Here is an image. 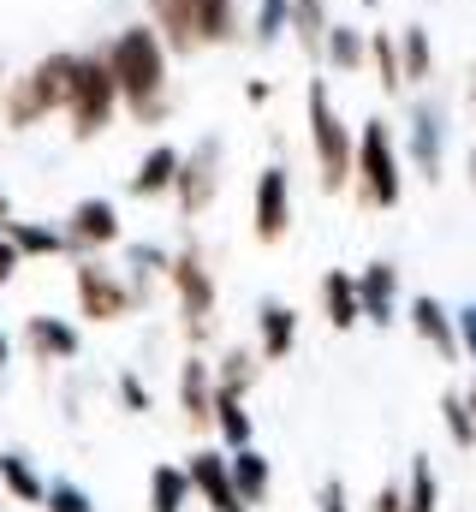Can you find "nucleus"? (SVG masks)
Here are the masks:
<instances>
[{"label":"nucleus","mask_w":476,"mask_h":512,"mask_svg":"<svg viewBox=\"0 0 476 512\" xmlns=\"http://www.w3.org/2000/svg\"><path fill=\"white\" fill-rule=\"evenodd\" d=\"M66 239H72V256H96V251H108V245H125L119 203L114 197H78L72 215H66Z\"/></svg>","instance_id":"obj_11"},{"label":"nucleus","mask_w":476,"mask_h":512,"mask_svg":"<svg viewBox=\"0 0 476 512\" xmlns=\"http://www.w3.org/2000/svg\"><path fill=\"white\" fill-rule=\"evenodd\" d=\"M0 512H6V507H0Z\"/></svg>","instance_id":"obj_50"},{"label":"nucleus","mask_w":476,"mask_h":512,"mask_svg":"<svg viewBox=\"0 0 476 512\" xmlns=\"http://www.w3.org/2000/svg\"><path fill=\"white\" fill-rule=\"evenodd\" d=\"M0 483H6V495H12L18 507H42V501H48V483H42V471L30 465V453H0Z\"/></svg>","instance_id":"obj_26"},{"label":"nucleus","mask_w":476,"mask_h":512,"mask_svg":"<svg viewBox=\"0 0 476 512\" xmlns=\"http://www.w3.org/2000/svg\"><path fill=\"white\" fill-rule=\"evenodd\" d=\"M119 405H125V411H149V387L137 382V376H131V370H125V376H119Z\"/></svg>","instance_id":"obj_37"},{"label":"nucleus","mask_w":476,"mask_h":512,"mask_svg":"<svg viewBox=\"0 0 476 512\" xmlns=\"http://www.w3.org/2000/svg\"><path fill=\"white\" fill-rule=\"evenodd\" d=\"M322 316H328V328H357L363 322V298H357V274H346V268H328L322 274Z\"/></svg>","instance_id":"obj_22"},{"label":"nucleus","mask_w":476,"mask_h":512,"mask_svg":"<svg viewBox=\"0 0 476 512\" xmlns=\"http://www.w3.org/2000/svg\"><path fill=\"white\" fill-rule=\"evenodd\" d=\"M399 66H405V84H417V90H423V84L435 78V48H429V24H417V18H411V24L399 30Z\"/></svg>","instance_id":"obj_27"},{"label":"nucleus","mask_w":476,"mask_h":512,"mask_svg":"<svg viewBox=\"0 0 476 512\" xmlns=\"http://www.w3.org/2000/svg\"><path fill=\"white\" fill-rule=\"evenodd\" d=\"M48 512H96V501L78 489V483H48V501H42Z\"/></svg>","instance_id":"obj_36"},{"label":"nucleus","mask_w":476,"mask_h":512,"mask_svg":"<svg viewBox=\"0 0 476 512\" xmlns=\"http://www.w3.org/2000/svg\"><path fill=\"white\" fill-rule=\"evenodd\" d=\"M471 102H476V78H471Z\"/></svg>","instance_id":"obj_49"},{"label":"nucleus","mask_w":476,"mask_h":512,"mask_svg":"<svg viewBox=\"0 0 476 512\" xmlns=\"http://www.w3.org/2000/svg\"><path fill=\"white\" fill-rule=\"evenodd\" d=\"M316 512H352L346 507V483H340V477H328V483L316 489Z\"/></svg>","instance_id":"obj_38"},{"label":"nucleus","mask_w":476,"mask_h":512,"mask_svg":"<svg viewBox=\"0 0 476 512\" xmlns=\"http://www.w3.org/2000/svg\"><path fill=\"white\" fill-rule=\"evenodd\" d=\"M72 286H78V316L84 322H125L131 310H137V292H131V280L108 268L102 256H84L78 268H72Z\"/></svg>","instance_id":"obj_8"},{"label":"nucleus","mask_w":476,"mask_h":512,"mask_svg":"<svg viewBox=\"0 0 476 512\" xmlns=\"http://www.w3.org/2000/svg\"><path fill=\"white\" fill-rule=\"evenodd\" d=\"M24 352L36 364H72L84 352V334L66 322V316H30L24 322Z\"/></svg>","instance_id":"obj_16"},{"label":"nucleus","mask_w":476,"mask_h":512,"mask_svg":"<svg viewBox=\"0 0 476 512\" xmlns=\"http://www.w3.org/2000/svg\"><path fill=\"white\" fill-rule=\"evenodd\" d=\"M328 24H334V6L328 0H292V36L310 60H322V42H328Z\"/></svg>","instance_id":"obj_29"},{"label":"nucleus","mask_w":476,"mask_h":512,"mask_svg":"<svg viewBox=\"0 0 476 512\" xmlns=\"http://www.w3.org/2000/svg\"><path fill=\"white\" fill-rule=\"evenodd\" d=\"M405 322H411V334H417L423 346L441 352V364H459V358H465V346H459V316H453L441 298H429V292L411 298V304H405Z\"/></svg>","instance_id":"obj_13"},{"label":"nucleus","mask_w":476,"mask_h":512,"mask_svg":"<svg viewBox=\"0 0 476 512\" xmlns=\"http://www.w3.org/2000/svg\"><path fill=\"white\" fill-rule=\"evenodd\" d=\"M179 167H185V149H173V143H155V149H143V161H137V173H131V197H167L173 185H179Z\"/></svg>","instance_id":"obj_18"},{"label":"nucleus","mask_w":476,"mask_h":512,"mask_svg":"<svg viewBox=\"0 0 476 512\" xmlns=\"http://www.w3.org/2000/svg\"><path fill=\"white\" fill-rule=\"evenodd\" d=\"M0 233L18 245V256H24V262H36V256H72L66 227H48V221H18V215H12Z\"/></svg>","instance_id":"obj_24"},{"label":"nucleus","mask_w":476,"mask_h":512,"mask_svg":"<svg viewBox=\"0 0 476 512\" xmlns=\"http://www.w3.org/2000/svg\"><path fill=\"white\" fill-rule=\"evenodd\" d=\"M459 346L476 358V304H465V310H459Z\"/></svg>","instance_id":"obj_41"},{"label":"nucleus","mask_w":476,"mask_h":512,"mask_svg":"<svg viewBox=\"0 0 476 512\" xmlns=\"http://www.w3.org/2000/svg\"><path fill=\"white\" fill-rule=\"evenodd\" d=\"M405 161L423 185H441L447 173V102L429 90L405 108Z\"/></svg>","instance_id":"obj_7"},{"label":"nucleus","mask_w":476,"mask_h":512,"mask_svg":"<svg viewBox=\"0 0 476 512\" xmlns=\"http://www.w3.org/2000/svg\"><path fill=\"white\" fill-rule=\"evenodd\" d=\"M256 352H262V364H280L298 352V310L292 304H280V298L256 304Z\"/></svg>","instance_id":"obj_17"},{"label":"nucleus","mask_w":476,"mask_h":512,"mask_svg":"<svg viewBox=\"0 0 476 512\" xmlns=\"http://www.w3.org/2000/svg\"><path fill=\"white\" fill-rule=\"evenodd\" d=\"M441 507V483L429 459H411V483H405V512H435Z\"/></svg>","instance_id":"obj_34"},{"label":"nucleus","mask_w":476,"mask_h":512,"mask_svg":"<svg viewBox=\"0 0 476 512\" xmlns=\"http://www.w3.org/2000/svg\"><path fill=\"white\" fill-rule=\"evenodd\" d=\"M465 399H471V411H476V376H471V387H465Z\"/></svg>","instance_id":"obj_45"},{"label":"nucleus","mask_w":476,"mask_h":512,"mask_svg":"<svg viewBox=\"0 0 476 512\" xmlns=\"http://www.w3.org/2000/svg\"><path fill=\"white\" fill-rule=\"evenodd\" d=\"M357 298H363V322L369 328H393L399 322V268L387 256L357 268Z\"/></svg>","instance_id":"obj_15"},{"label":"nucleus","mask_w":476,"mask_h":512,"mask_svg":"<svg viewBox=\"0 0 476 512\" xmlns=\"http://www.w3.org/2000/svg\"><path fill=\"white\" fill-rule=\"evenodd\" d=\"M304 114H310V149H316L322 191H328V197H346V191H352V173H357V131L346 126V114L334 108L328 78H310V84H304Z\"/></svg>","instance_id":"obj_3"},{"label":"nucleus","mask_w":476,"mask_h":512,"mask_svg":"<svg viewBox=\"0 0 476 512\" xmlns=\"http://www.w3.org/2000/svg\"><path fill=\"white\" fill-rule=\"evenodd\" d=\"M179 417L191 435H209L215 429V364L203 352H191L179 364Z\"/></svg>","instance_id":"obj_12"},{"label":"nucleus","mask_w":476,"mask_h":512,"mask_svg":"<svg viewBox=\"0 0 476 512\" xmlns=\"http://www.w3.org/2000/svg\"><path fill=\"white\" fill-rule=\"evenodd\" d=\"M292 36V0H256V12H250V48H280Z\"/></svg>","instance_id":"obj_31"},{"label":"nucleus","mask_w":476,"mask_h":512,"mask_svg":"<svg viewBox=\"0 0 476 512\" xmlns=\"http://www.w3.org/2000/svg\"><path fill=\"white\" fill-rule=\"evenodd\" d=\"M441 423H447V435L459 447H476V411L465 393H441Z\"/></svg>","instance_id":"obj_35"},{"label":"nucleus","mask_w":476,"mask_h":512,"mask_svg":"<svg viewBox=\"0 0 476 512\" xmlns=\"http://www.w3.org/2000/svg\"><path fill=\"white\" fill-rule=\"evenodd\" d=\"M119 108H125V96H119V78H114V66H108V48L78 54V72H72V102H66L72 137H78V143H96L102 131L114 126Z\"/></svg>","instance_id":"obj_5"},{"label":"nucleus","mask_w":476,"mask_h":512,"mask_svg":"<svg viewBox=\"0 0 476 512\" xmlns=\"http://www.w3.org/2000/svg\"><path fill=\"white\" fill-rule=\"evenodd\" d=\"M0 90H6V60H0Z\"/></svg>","instance_id":"obj_48"},{"label":"nucleus","mask_w":476,"mask_h":512,"mask_svg":"<svg viewBox=\"0 0 476 512\" xmlns=\"http://www.w3.org/2000/svg\"><path fill=\"white\" fill-rule=\"evenodd\" d=\"M369 512H405V489H399V483H381L375 501H369Z\"/></svg>","instance_id":"obj_39"},{"label":"nucleus","mask_w":476,"mask_h":512,"mask_svg":"<svg viewBox=\"0 0 476 512\" xmlns=\"http://www.w3.org/2000/svg\"><path fill=\"white\" fill-rule=\"evenodd\" d=\"M316 66H328V72H346V78H357V72H369V30L363 24H328V42H322V60Z\"/></svg>","instance_id":"obj_20"},{"label":"nucleus","mask_w":476,"mask_h":512,"mask_svg":"<svg viewBox=\"0 0 476 512\" xmlns=\"http://www.w3.org/2000/svg\"><path fill=\"white\" fill-rule=\"evenodd\" d=\"M221 161H227V143H221V137H203V143L185 155L179 185H173V197H179V215H185V221H197V215L215 203V191H221Z\"/></svg>","instance_id":"obj_10"},{"label":"nucleus","mask_w":476,"mask_h":512,"mask_svg":"<svg viewBox=\"0 0 476 512\" xmlns=\"http://www.w3.org/2000/svg\"><path fill=\"white\" fill-rule=\"evenodd\" d=\"M185 471H191V489L209 501V512H250L244 501H238V489H233V459H227L221 447H197Z\"/></svg>","instance_id":"obj_14"},{"label":"nucleus","mask_w":476,"mask_h":512,"mask_svg":"<svg viewBox=\"0 0 476 512\" xmlns=\"http://www.w3.org/2000/svg\"><path fill=\"white\" fill-rule=\"evenodd\" d=\"M149 6V24L161 30V42L179 54V60H191L203 42H197V12H191V0H143Z\"/></svg>","instance_id":"obj_19"},{"label":"nucleus","mask_w":476,"mask_h":512,"mask_svg":"<svg viewBox=\"0 0 476 512\" xmlns=\"http://www.w3.org/2000/svg\"><path fill=\"white\" fill-rule=\"evenodd\" d=\"M191 12H197V42L203 48H233L238 36H244L238 0H191Z\"/></svg>","instance_id":"obj_23"},{"label":"nucleus","mask_w":476,"mask_h":512,"mask_svg":"<svg viewBox=\"0 0 476 512\" xmlns=\"http://www.w3.org/2000/svg\"><path fill=\"white\" fill-rule=\"evenodd\" d=\"M233 459V489L244 507H268V495H274V465H268V453L250 441V447H238V453H227Z\"/></svg>","instance_id":"obj_21"},{"label":"nucleus","mask_w":476,"mask_h":512,"mask_svg":"<svg viewBox=\"0 0 476 512\" xmlns=\"http://www.w3.org/2000/svg\"><path fill=\"white\" fill-rule=\"evenodd\" d=\"M471 197H476V149H471Z\"/></svg>","instance_id":"obj_46"},{"label":"nucleus","mask_w":476,"mask_h":512,"mask_svg":"<svg viewBox=\"0 0 476 512\" xmlns=\"http://www.w3.org/2000/svg\"><path fill=\"white\" fill-rule=\"evenodd\" d=\"M167 60H173V48L161 42L155 24H125L108 42V66H114V78H119L125 114L137 126H161L167 108H173V96H167Z\"/></svg>","instance_id":"obj_1"},{"label":"nucleus","mask_w":476,"mask_h":512,"mask_svg":"<svg viewBox=\"0 0 476 512\" xmlns=\"http://www.w3.org/2000/svg\"><path fill=\"white\" fill-rule=\"evenodd\" d=\"M167 280H173V292H179V316H185V340H191V352L209 340V328H215V304H221V292H215V268H209V251L191 239V245H179L173 251V268H167Z\"/></svg>","instance_id":"obj_6"},{"label":"nucleus","mask_w":476,"mask_h":512,"mask_svg":"<svg viewBox=\"0 0 476 512\" xmlns=\"http://www.w3.org/2000/svg\"><path fill=\"white\" fill-rule=\"evenodd\" d=\"M72 72H78V54H72V48H54V54H42L30 72L6 78V90H0V120H6V131H36L42 120L66 114V102H72Z\"/></svg>","instance_id":"obj_2"},{"label":"nucleus","mask_w":476,"mask_h":512,"mask_svg":"<svg viewBox=\"0 0 476 512\" xmlns=\"http://www.w3.org/2000/svg\"><path fill=\"white\" fill-rule=\"evenodd\" d=\"M369 72L381 84V96L405 90V66H399V36L393 30H369Z\"/></svg>","instance_id":"obj_30"},{"label":"nucleus","mask_w":476,"mask_h":512,"mask_svg":"<svg viewBox=\"0 0 476 512\" xmlns=\"http://www.w3.org/2000/svg\"><path fill=\"white\" fill-rule=\"evenodd\" d=\"M352 191H357V203H363V209H375V215L399 209V197H405V149L393 143V126H387L381 114H369V120L357 126Z\"/></svg>","instance_id":"obj_4"},{"label":"nucleus","mask_w":476,"mask_h":512,"mask_svg":"<svg viewBox=\"0 0 476 512\" xmlns=\"http://www.w3.org/2000/svg\"><path fill=\"white\" fill-rule=\"evenodd\" d=\"M6 221H12V197L0 191V227H6Z\"/></svg>","instance_id":"obj_43"},{"label":"nucleus","mask_w":476,"mask_h":512,"mask_svg":"<svg viewBox=\"0 0 476 512\" xmlns=\"http://www.w3.org/2000/svg\"><path fill=\"white\" fill-rule=\"evenodd\" d=\"M244 102H250V108H268V102H274V84H268V78H250V84H244Z\"/></svg>","instance_id":"obj_42"},{"label":"nucleus","mask_w":476,"mask_h":512,"mask_svg":"<svg viewBox=\"0 0 476 512\" xmlns=\"http://www.w3.org/2000/svg\"><path fill=\"white\" fill-rule=\"evenodd\" d=\"M191 471L185 465H155L149 471V512H185L191 507Z\"/></svg>","instance_id":"obj_28"},{"label":"nucleus","mask_w":476,"mask_h":512,"mask_svg":"<svg viewBox=\"0 0 476 512\" xmlns=\"http://www.w3.org/2000/svg\"><path fill=\"white\" fill-rule=\"evenodd\" d=\"M357 6H363V12H375V6H381V0H357Z\"/></svg>","instance_id":"obj_47"},{"label":"nucleus","mask_w":476,"mask_h":512,"mask_svg":"<svg viewBox=\"0 0 476 512\" xmlns=\"http://www.w3.org/2000/svg\"><path fill=\"white\" fill-rule=\"evenodd\" d=\"M256 364H262V352H250V346H227V352H221V364H215V387L250 399V387H256V376H262Z\"/></svg>","instance_id":"obj_32"},{"label":"nucleus","mask_w":476,"mask_h":512,"mask_svg":"<svg viewBox=\"0 0 476 512\" xmlns=\"http://www.w3.org/2000/svg\"><path fill=\"white\" fill-rule=\"evenodd\" d=\"M125 262H131V292H137V304H143V298H149V286H155V280H167L173 251H161V245H125Z\"/></svg>","instance_id":"obj_33"},{"label":"nucleus","mask_w":476,"mask_h":512,"mask_svg":"<svg viewBox=\"0 0 476 512\" xmlns=\"http://www.w3.org/2000/svg\"><path fill=\"white\" fill-rule=\"evenodd\" d=\"M250 233L256 245H280L292 233V173L280 161H268L250 185Z\"/></svg>","instance_id":"obj_9"},{"label":"nucleus","mask_w":476,"mask_h":512,"mask_svg":"<svg viewBox=\"0 0 476 512\" xmlns=\"http://www.w3.org/2000/svg\"><path fill=\"white\" fill-rule=\"evenodd\" d=\"M6 364H12V340L0 334V370H6Z\"/></svg>","instance_id":"obj_44"},{"label":"nucleus","mask_w":476,"mask_h":512,"mask_svg":"<svg viewBox=\"0 0 476 512\" xmlns=\"http://www.w3.org/2000/svg\"><path fill=\"white\" fill-rule=\"evenodd\" d=\"M18 268H24V256H18V245L0 233V286H12V274H18Z\"/></svg>","instance_id":"obj_40"},{"label":"nucleus","mask_w":476,"mask_h":512,"mask_svg":"<svg viewBox=\"0 0 476 512\" xmlns=\"http://www.w3.org/2000/svg\"><path fill=\"white\" fill-rule=\"evenodd\" d=\"M215 435H221L227 453H238V447L256 441V417H250V399H244V393H221V387H215Z\"/></svg>","instance_id":"obj_25"}]
</instances>
